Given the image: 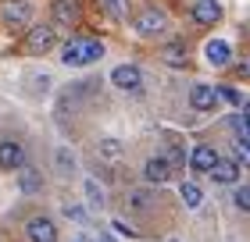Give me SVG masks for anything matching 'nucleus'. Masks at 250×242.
<instances>
[{
  "instance_id": "11",
  "label": "nucleus",
  "mask_w": 250,
  "mask_h": 242,
  "mask_svg": "<svg viewBox=\"0 0 250 242\" xmlns=\"http://www.w3.org/2000/svg\"><path fill=\"white\" fill-rule=\"evenodd\" d=\"M189 103H193V111H211L218 103V89L208 86V82H197L189 89Z\"/></svg>"
},
{
  "instance_id": "7",
  "label": "nucleus",
  "mask_w": 250,
  "mask_h": 242,
  "mask_svg": "<svg viewBox=\"0 0 250 242\" xmlns=\"http://www.w3.org/2000/svg\"><path fill=\"white\" fill-rule=\"evenodd\" d=\"M25 164V146L18 139H0V171H18Z\"/></svg>"
},
{
  "instance_id": "25",
  "label": "nucleus",
  "mask_w": 250,
  "mask_h": 242,
  "mask_svg": "<svg viewBox=\"0 0 250 242\" xmlns=\"http://www.w3.org/2000/svg\"><path fill=\"white\" fill-rule=\"evenodd\" d=\"M64 217H72V221L83 224V221H86V210H83V206H72V203H68V206H64Z\"/></svg>"
},
{
  "instance_id": "2",
  "label": "nucleus",
  "mask_w": 250,
  "mask_h": 242,
  "mask_svg": "<svg viewBox=\"0 0 250 242\" xmlns=\"http://www.w3.org/2000/svg\"><path fill=\"white\" fill-rule=\"evenodd\" d=\"M136 32H140L143 39H157V36H165L168 32V15L165 11H157V7H146V11H140L136 15Z\"/></svg>"
},
{
  "instance_id": "17",
  "label": "nucleus",
  "mask_w": 250,
  "mask_h": 242,
  "mask_svg": "<svg viewBox=\"0 0 250 242\" xmlns=\"http://www.w3.org/2000/svg\"><path fill=\"white\" fill-rule=\"evenodd\" d=\"M179 196H183V203L189 206V210H197V206H200V200H204V196H200V189L193 186V182H183V186H179Z\"/></svg>"
},
{
  "instance_id": "29",
  "label": "nucleus",
  "mask_w": 250,
  "mask_h": 242,
  "mask_svg": "<svg viewBox=\"0 0 250 242\" xmlns=\"http://www.w3.org/2000/svg\"><path fill=\"white\" fill-rule=\"evenodd\" d=\"M240 114H243V118H247V125H250V100H247V103H240Z\"/></svg>"
},
{
  "instance_id": "26",
  "label": "nucleus",
  "mask_w": 250,
  "mask_h": 242,
  "mask_svg": "<svg viewBox=\"0 0 250 242\" xmlns=\"http://www.w3.org/2000/svg\"><path fill=\"white\" fill-rule=\"evenodd\" d=\"M100 7H104L107 15H115V18L122 15V4H118V0H100Z\"/></svg>"
},
{
  "instance_id": "12",
  "label": "nucleus",
  "mask_w": 250,
  "mask_h": 242,
  "mask_svg": "<svg viewBox=\"0 0 250 242\" xmlns=\"http://www.w3.org/2000/svg\"><path fill=\"white\" fill-rule=\"evenodd\" d=\"M193 21H197V25H214V21H222V4L218 0H197V4H193Z\"/></svg>"
},
{
  "instance_id": "15",
  "label": "nucleus",
  "mask_w": 250,
  "mask_h": 242,
  "mask_svg": "<svg viewBox=\"0 0 250 242\" xmlns=\"http://www.w3.org/2000/svg\"><path fill=\"white\" fill-rule=\"evenodd\" d=\"M18 189H21V196H36V192H43V175H40L36 168L21 164V168H18Z\"/></svg>"
},
{
  "instance_id": "13",
  "label": "nucleus",
  "mask_w": 250,
  "mask_h": 242,
  "mask_svg": "<svg viewBox=\"0 0 250 242\" xmlns=\"http://www.w3.org/2000/svg\"><path fill=\"white\" fill-rule=\"evenodd\" d=\"M50 15H54V25H79V4L75 0H54V7H50Z\"/></svg>"
},
{
  "instance_id": "18",
  "label": "nucleus",
  "mask_w": 250,
  "mask_h": 242,
  "mask_svg": "<svg viewBox=\"0 0 250 242\" xmlns=\"http://www.w3.org/2000/svg\"><path fill=\"white\" fill-rule=\"evenodd\" d=\"M97 157H111V160H118V157H122V146H118V139L104 135V139L97 143Z\"/></svg>"
},
{
  "instance_id": "19",
  "label": "nucleus",
  "mask_w": 250,
  "mask_h": 242,
  "mask_svg": "<svg viewBox=\"0 0 250 242\" xmlns=\"http://www.w3.org/2000/svg\"><path fill=\"white\" fill-rule=\"evenodd\" d=\"M232 157L240 160V168H250V139L247 135H240V139L232 143Z\"/></svg>"
},
{
  "instance_id": "27",
  "label": "nucleus",
  "mask_w": 250,
  "mask_h": 242,
  "mask_svg": "<svg viewBox=\"0 0 250 242\" xmlns=\"http://www.w3.org/2000/svg\"><path fill=\"white\" fill-rule=\"evenodd\" d=\"M111 224H115V232H122V235H136V228H129L125 221H111Z\"/></svg>"
},
{
  "instance_id": "21",
  "label": "nucleus",
  "mask_w": 250,
  "mask_h": 242,
  "mask_svg": "<svg viewBox=\"0 0 250 242\" xmlns=\"http://www.w3.org/2000/svg\"><path fill=\"white\" fill-rule=\"evenodd\" d=\"M232 203L240 206L243 214H250V186H236V192H232Z\"/></svg>"
},
{
  "instance_id": "20",
  "label": "nucleus",
  "mask_w": 250,
  "mask_h": 242,
  "mask_svg": "<svg viewBox=\"0 0 250 242\" xmlns=\"http://www.w3.org/2000/svg\"><path fill=\"white\" fill-rule=\"evenodd\" d=\"M86 196H89V206H93V210H100V206H104V192H100V186L93 178L86 182Z\"/></svg>"
},
{
  "instance_id": "16",
  "label": "nucleus",
  "mask_w": 250,
  "mask_h": 242,
  "mask_svg": "<svg viewBox=\"0 0 250 242\" xmlns=\"http://www.w3.org/2000/svg\"><path fill=\"white\" fill-rule=\"evenodd\" d=\"M161 61L168 68H186V61H189L186 43H165V47H161Z\"/></svg>"
},
{
  "instance_id": "28",
  "label": "nucleus",
  "mask_w": 250,
  "mask_h": 242,
  "mask_svg": "<svg viewBox=\"0 0 250 242\" xmlns=\"http://www.w3.org/2000/svg\"><path fill=\"white\" fill-rule=\"evenodd\" d=\"M236 72H240L243 78H250V61H236Z\"/></svg>"
},
{
  "instance_id": "14",
  "label": "nucleus",
  "mask_w": 250,
  "mask_h": 242,
  "mask_svg": "<svg viewBox=\"0 0 250 242\" xmlns=\"http://www.w3.org/2000/svg\"><path fill=\"white\" fill-rule=\"evenodd\" d=\"M211 178L218 182V186H236V182H240V160H222L218 157V164L211 168Z\"/></svg>"
},
{
  "instance_id": "24",
  "label": "nucleus",
  "mask_w": 250,
  "mask_h": 242,
  "mask_svg": "<svg viewBox=\"0 0 250 242\" xmlns=\"http://www.w3.org/2000/svg\"><path fill=\"white\" fill-rule=\"evenodd\" d=\"M218 100H225V103H232V107H240V103H243V96L236 93V89H218Z\"/></svg>"
},
{
  "instance_id": "9",
  "label": "nucleus",
  "mask_w": 250,
  "mask_h": 242,
  "mask_svg": "<svg viewBox=\"0 0 250 242\" xmlns=\"http://www.w3.org/2000/svg\"><path fill=\"white\" fill-rule=\"evenodd\" d=\"M214 164H218V149H214L211 143L193 146V153H189V168H193V171H200V175H211Z\"/></svg>"
},
{
  "instance_id": "1",
  "label": "nucleus",
  "mask_w": 250,
  "mask_h": 242,
  "mask_svg": "<svg viewBox=\"0 0 250 242\" xmlns=\"http://www.w3.org/2000/svg\"><path fill=\"white\" fill-rule=\"evenodd\" d=\"M104 57V43L89 39V36H75L61 47V64L64 68H89Z\"/></svg>"
},
{
  "instance_id": "30",
  "label": "nucleus",
  "mask_w": 250,
  "mask_h": 242,
  "mask_svg": "<svg viewBox=\"0 0 250 242\" xmlns=\"http://www.w3.org/2000/svg\"><path fill=\"white\" fill-rule=\"evenodd\" d=\"M100 242H115V239H107V235H100Z\"/></svg>"
},
{
  "instance_id": "10",
  "label": "nucleus",
  "mask_w": 250,
  "mask_h": 242,
  "mask_svg": "<svg viewBox=\"0 0 250 242\" xmlns=\"http://www.w3.org/2000/svg\"><path fill=\"white\" fill-rule=\"evenodd\" d=\"M143 178L150 182V186H165V182L172 178V160L168 157H150L143 164Z\"/></svg>"
},
{
  "instance_id": "6",
  "label": "nucleus",
  "mask_w": 250,
  "mask_h": 242,
  "mask_svg": "<svg viewBox=\"0 0 250 242\" xmlns=\"http://www.w3.org/2000/svg\"><path fill=\"white\" fill-rule=\"evenodd\" d=\"M111 86L125 89V93H136V89L143 86V72L136 64H118L115 72H111Z\"/></svg>"
},
{
  "instance_id": "8",
  "label": "nucleus",
  "mask_w": 250,
  "mask_h": 242,
  "mask_svg": "<svg viewBox=\"0 0 250 242\" xmlns=\"http://www.w3.org/2000/svg\"><path fill=\"white\" fill-rule=\"evenodd\" d=\"M204 61L211 68H229L232 64V47L225 39H208L204 43Z\"/></svg>"
},
{
  "instance_id": "5",
  "label": "nucleus",
  "mask_w": 250,
  "mask_h": 242,
  "mask_svg": "<svg viewBox=\"0 0 250 242\" xmlns=\"http://www.w3.org/2000/svg\"><path fill=\"white\" fill-rule=\"evenodd\" d=\"M25 232H29V242H58V224H54L47 214H36V217H29Z\"/></svg>"
},
{
  "instance_id": "31",
  "label": "nucleus",
  "mask_w": 250,
  "mask_h": 242,
  "mask_svg": "<svg viewBox=\"0 0 250 242\" xmlns=\"http://www.w3.org/2000/svg\"><path fill=\"white\" fill-rule=\"evenodd\" d=\"M168 242H179V239H168Z\"/></svg>"
},
{
  "instance_id": "4",
  "label": "nucleus",
  "mask_w": 250,
  "mask_h": 242,
  "mask_svg": "<svg viewBox=\"0 0 250 242\" xmlns=\"http://www.w3.org/2000/svg\"><path fill=\"white\" fill-rule=\"evenodd\" d=\"M58 43V25H32L25 36V50L29 54H47Z\"/></svg>"
},
{
  "instance_id": "3",
  "label": "nucleus",
  "mask_w": 250,
  "mask_h": 242,
  "mask_svg": "<svg viewBox=\"0 0 250 242\" xmlns=\"http://www.w3.org/2000/svg\"><path fill=\"white\" fill-rule=\"evenodd\" d=\"M0 21H4L7 29H21L32 21V4H25V0H4L0 4Z\"/></svg>"
},
{
  "instance_id": "22",
  "label": "nucleus",
  "mask_w": 250,
  "mask_h": 242,
  "mask_svg": "<svg viewBox=\"0 0 250 242\" xmlns=\"http://www.w3.org/2000/svg\"><path fill=\"white\" fill-rule=\"evenodd\" d=\"M129 206H136V210H146V206H154V196L150 192H129Z\"/></svg>"
},
{
  "instance_id": "23",
  "label": "nucleus",
  "mask_w": 250,
  "mask_h": 242,
  "mask_svg": "<svg viewBox=\"0 0 250 242\" xmlns=\"http://www.w3.org/2000/svg\"><path fill=\"white\" fill-rule=\"evenodd\" d=\"M58 168H61V175H72V171H75V157L68 153L64 146L58 149Z\"/></svg>"
}]
</instances>
